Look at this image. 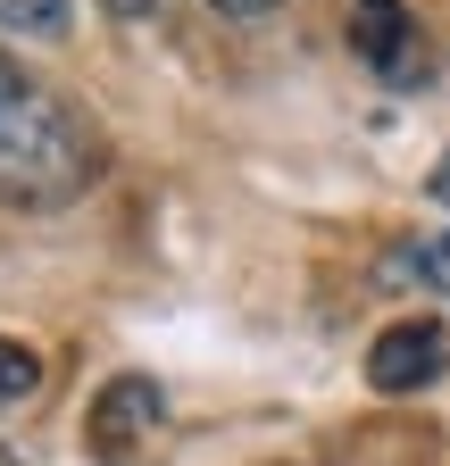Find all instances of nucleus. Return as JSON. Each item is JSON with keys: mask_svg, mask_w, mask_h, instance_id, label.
I'll use <instances>...</instances> for the list:
<instances>
[{"mask_svg": "<svg viewBox=\"0 0 450 466\" xmlns=\"http://www.w3.org/2000/svg\"><path fill=\"white\" fill-rule=\"evenodd\" d=\"M100 184V134L92 116L0 58V200L9 208H67Z\"/></svg>", "mask_w": 450, "mask_h": 466, "instance_id": "1", "label": "nucleus"}, {"mask_svg": "<svg viewBox=\"0 0 450 466\" xmlns=\"http://www.w3.org/2000/svg\"><path fill=\"white\" fill-rule=\"evenodd\" d=\"M351 50L367 58V76H384V84H425V34H417V17H409V0H351Z\"/></svg>", "mask_w": 450, "mask_h": 466, "instance_id": "2", "label": "nucleus"}, {"mask_svg": "<svg viewBox=\"0 0 450 466\" xmlns=\"http://www.w3.org/2000/svg\"><path fill=\"white\" fill-rule=\"evenodd\" d=\"M159 417H167V391L150 383V375H108L100 383V400H92V450L118 466V458H134L150 433H159Z\"/></svg>", "mask_w": 450, "mask_h": 466, "instance_id": "3", "label": "nucleus"}, {"mask_svg": "<svg viewBox=\"0 0 450 466\" xmlns=\"http://www.w3.org/2000/svg\"><path fill=\"white\" fill-rule=\"evenodd\" d=\"M442 367H450V325L442 317H401L367 350V383L375 391H425Z\"/></svg>", "mask_w": 450, "mask_h": 466, "instance_id": "4", "label": "nucleus"}, {"mask_svg": "<svg viewBox=\"0 0 450 466\" xmlns=\"http://www.w3.org/2000/svg\"><path fill=\"white\" fill-rule=\"evenodd\" d=\"M384 291H417V300H450V233H409L375 258Z\"/></svg>", "mask_w": 450, "mask_h": 466, "instance_id": "5", "label": "nucleus"}, {"mask_svg": "<svg viewBox=\"0 0 450 466\" xmlns=\"http://www.w3.org/2000/svg\"><path fill=\"white\" fill-rule=\"evenodd\" d=\"M76 25V0H0V34H34V42H59Z\"/></svg>", "mask_w": 450, "mask_h": 466, "instance_id": "6", "label": "nucleus"}, {"mask_svg": "<svg viewBox=\"0 0 450 466\" xmlns=\"http://www.w3.org/2000/svg\"><path fill=\"white\" fill-rule=\"evenodd\" d=\"M42 391V359L17 341V333H0V408H17V400H34Z\"/></svg>", "mask_w": 450, "mask_h": 466, "instance_id": "7", "label": "nucleus"}, {"mask_svg": "<svg viewBox=\"0 0 450 466\" xmlns=\"http://www.w3.org/2000/svg\"><path fill=\"white\" fill-rule=\"evenodd\" d=\"M100 9H108V17H126V25H142V17L167 9V0H100Z\"/></svg>", "mask_w": 450, "mask_h": 466, "instance_id": "8", "label": "nucleus"}, {"mask_svg": "<svg viewBox=\"0 0 450 466\" xmlns=\"http://www.w3.org/2000/svg\"><path fill=\"white\" fill-rule=\"evenodd\" d=\"M209 9H225V17H267V9H284V0H209Z\"/></svg>", "mask_w": 450, "mask_h": 466, "instance_id": "9", "label": "nucleus"}, {"mask_svg": "<svg viewBox=\"0 0 450 466\" xmlns=\"http://www.w3.org/2000/svg\"><path fill=\"white\" fill-rule=\"evenodd\" d=\"M425 192H434V200H442V208H450V150H442V158H434V175H425Z\"/></svg>", "mask_w": 450, "mask_h": 466, "instance_id": "10", "label": "nucleus"}, {"mask_svg": "<svg viewBox=\"0 0 450 466\" xmlns=\"http://www.w3.org/2000/svg\"><path fill=\"white\" fill-rule=\"evenodd\" d=\"M0 466H17V450H9V441H0Z\"/></svg>", "mask_w": 450, "mask_h": 466, "instance_id": "11", "label": "nucleus"}]
</instances>
